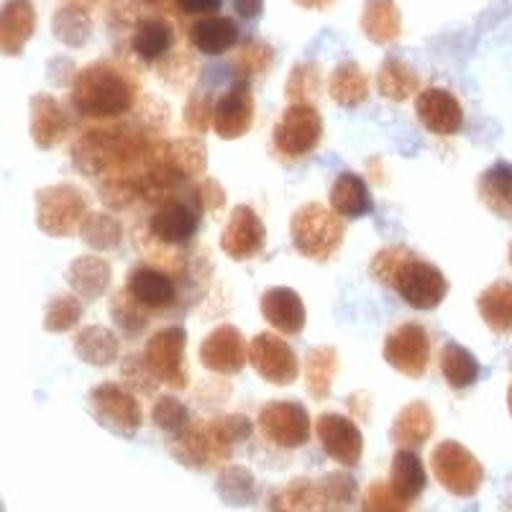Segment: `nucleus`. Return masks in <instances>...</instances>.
I'll use <instances>...</instances> for the list:
<instances>
[{
    "label": "nucleus",
    "mask_w": 512,
    "mask_h": 512,
    "mask_svg": "<svg viewBox=\"0 0 512 512\" xmlns=\"http://www.w3.org/2000/svg\"><path fill=\"white\" fill-rule=\"evenodd\" d=\"M254 123V98L249 82H236L213 108V128L221 139H239Z\"/></svg>",
    "instance_id": "nucleus-15"
},
{
    "label": "nucleus",
    "mask_w": 512,
    "mask_h": 512,
    "mask_svg": "<svg viewBox=\"0 0 512 512\" xmlns=\"http://www.w3.org/2000/svg\"><path fill=\"white\" fill-rule=\"evenodd\" d=\"M441 372L448 387L454 390H466L479 379V361L477 356L461 344H446L441 354Z\"/></svg>",
    "instance_id": "nucleus-29"
},
{
    "label": "nucleus",
    "mask_w": 512,
    "mask_h": 512,
    "mask_svg": "<svg viewBox=\"0 0 512 512\" xmlns=\"http://www.w3.org/2000/svg\"><path fill=\"white\" fill-rule=\"evenodd\" d=\"M297 6L303 8H310V11H326V8H331L336 0H295Z\"/></svg>",
    "instance_id": "nucleus-44"
},
{
    "label": "nucleus",
    "mask_w": 512,
    "mask_h": 512,
    "mask_svg": "<svg viewBox=\"0 0 512 512\" xmlns=\"http://www.w3.org/2000/svg\"><path fill=\"white\" fill-rule=\"evenodd\" d=\"M233 8H236V13H239L241 18L251 21V18H256L262 13L264 0H233Z\"/></svg>",
    "instance_id": "nucleus-43"
},
{
    "label": "nucleus",
    "mask_w": 512,
    "mask_h": 512,
    "mask_svg": "<svg viewBox=\"0 0 512 512\" xmlns=\"http://www.w3.org/2000/svg\"><path fill=\"white\" fill-rule=\"evenodd\" d=\"M372 272L379 282L395 287L402 303L415 310L438 308L448 292V282L441 269L405 249L379 251Z\"/></svg>",
    "instance_id": "nucleus-1"
},
{
    "label": "nucleus",
    "mask_w": 512,
    "mask_h": 512,
    "mask_svg": "<svg viewBox=\"0 0 512 512\" xmlns=\"http://www.w3.org/2000/svg\"><path fill=\"white\" fill-rule=\"evenodd\" d=\"M479 198L495 216L512 218V164L497 162L479 180Z\"/></svg>",
    "instance_id": "nucleus-26"
},
{
    "label": "nucleus",
    "mask_w": 512,
    "mask_h": 512,
    "mask_svg": "<svg viewBox=\"0 0 512 512\" xmlns=\"http://www.w3.org/2000/svg\"><path fill=\"white\" fill-rule=\"evenodd\" d=\"M292 241L303 256L315 262H326L344 241V226L326 205H303L292 216Z\"/></svg>",
    "instance_id": "nucleus-3"
},
{
    "label": "nucleus",
    "mask_w": 512,
    "mask_h": 512,
    "mask_svg": "<svg viewBox=\"0 0 512 512\" xmlns=\"http://www.w3.org/2000/svg\"><path fill=\"white\" fill-rule=\"evenodd\" d=\"M379 93L390 100H408L410 95L418 93L420 77L410 70L408 64L400 59H387L379 70Z\"/></svg>",
    "instance_id": "nucleus-32"
},
{
    "label": "nucleus",
    "mask_w": 512,
    "mask_h": 512,
    "mask_svg": "<svg viewBox=\"0 0 512 512\" xmlns=\"http://www.w3.org/2000/svg\"><path fill=\"white\" fill-rule=\"evenodd\" d=\"M185 344L187 333L182 328L172 326L154 333V338L146 346V367L159 382L169 387H187V369H185Z\"/></svg>",
    "instance_id": "nucleus-7"
},
{
    "label": "nucleus",
    "mask_w": 512,
    "mask_h": 512,
    "mask_svg": "<svg viewBox=\"0 0 512 512\" xmlns=\"http://www.w3.org/2000/svg\"><path fill=\"white\" fill-rule=\"evenodd\" d=\"M90 400H93L95 418L100 425L111 428L118 436H134L136 428L141 425V410L136 397L126 387L113 382L98 384L90 392Z\"/></svg>",
    "instance_id": "nucleus-8"
},
{
    "label": "nucleus",
    "mask_w": 512,
    "mask_h": 512,
    "mask_svg": "<svg viewBox=\"0 0 512 512\" xmlns=\"http://www.w3.org/2000/svg\"><path fill=\"white\" fill-rule=\"evenodd\" d=\"M54 31L57 39H62L70 47H80L82 41H88L90 36V16L82 8H59L54 16Z\"/></svg>",
    "instance_id": "nucleus-36"
},
{
    "label": "nucleus",
    "mask_w": 512,
    "mask_h": 512,
    "mask_svg": "<svg viewBox=\"0 0 512 512\" xmlns=\"http://www.w3.org/2000/svg\"><path fill=\"white\" fill-rule=\"evenodd\" d=\"M361 29L374 44L395 41L402 31V18L395 0H367L361 13Z\"/></svg>",
    "instance_id": "nucleus-25"
},
{
    "label": "nucleus",
    "mask_w": 512,
    "mask_h": 512,
    "mask_svg": "<svg viewBox=\"0 0 512 512\" xmlns=\"http://www.w3.org/2000/svg\"><path fill=\"white\" fill-rule=\"evenodd\" d=\"M433 433V415L423 402H413L397 415V423L392 428V436L397 443H425V438Z\"/></svg>",
    "instance_id": "nucleus-34"
},
{
    "label": "nucleus",
    "mask_w": 512,
    "mask_h": 512,
    "mask_svg": "<svg viewBox=\"0 0 512 512\" xmlns=\"http://www.w3.org/2000/svg\"><path fill=\"white\" fill-rule=\"evenodd\" d=\"M331 98L344 108H356L367 100L369 95V80L364 75L359 64H338L333 70L331 82H328Z\"/></svg>",
    "instance_id": "nucleus-28"
},
{
    "label": "nucleus",
    "mask_w": 512,
    "mask_h": 512,
    "mask_svg": "<svg viewBox=\"0 0 512 512\" xmlns=\"http://www.w3.org/2000/svg\"><path fill=\"white\" fill-rule=\"evenodd\" d=\"M425 487L423 464L410 451H397L392 461V492L397 500H415Z\"/></svg>",
    "instance_id": "nucleus-31"
},
{
    "label": "nucleus",
    "mask_w": 512,
    "mask_h": 512,
    "mask_svg": "<svg viewBox=\"0 0 512 512\" xmlns=\"http://www.w3.org/2000/svg\"><path fill=\"white\" fill-rule=\"evenodd\" d=\"M262 315L277 331L297 336L305 328V305L290 287H272L262 295Z\"/></svg>",
    "instance_id": "nucleus-19"
},
{
    "label": "nucleus",
    "mask_w": 512,
    "mask_h": 512,
    "mask_svg": "<svg viewBox=\"0 0 512 512\" xmlns=\"http://www.w3.org/2000/svg\"><path fill=\"white\" fill-rule=\"evenodd\" d=\"M126 292L146 310H167L177 303V287L172 277L154 267H136L128 277Z\"/></svg>",
    "instance_id": "nucleus-18"
},
{
    "label": "nucleus",
    "mask_w": 512,
    "mask_h": 512,
    "mask_svg": "<svg viewBox=\"0 0 512 512\" xmlns=\"http://www.w3.org/2000/svg\"><path fill=\"white\" fill-rule=\"evenodd\" d=\"M331 205L338 216L361 218L372 210L369 187L354 172H341L331 187Z\"/></svg>",
    "instance_id": "nucleus-27"
},
{
    "label": "nucleus",
    "mask_w": 512,
    "mask_h": 512,
    "mask_svg": "<svg viewBox=\"0 0 512 512\" xmlns=\"http://www.w3.org/2000/svg\"><path fill=\"white\" fill-rule=\"evenodd\" d=\"M190 41L198 52L218 57L239 44V26L226 16H203L190 26Z\"/></svg>",
    "instance_id": "nucleus-20"
},
{
    "label": "nucleus",
    "mask_w": 512,
    "mask_h": 512,
    "mask_svg": "<svg viewBox=\"0 0 512 512\" xmlns=\"http://www.w3.org/2000/svg\"><path fill=\"white\" fill-rule=\"evenodd\" d=\"M175 44V29L169 24L167 18H144L136 24L134 39H131V47H134L136 57L144 59V62L154 64L162 57H167L169 49Z\"/></svg>",
    "instance_id": "nucleus-23"
},
{
    "label": "nucleus",
    "mask_w": 512,
    "mask_h": 512,
    "mask_svg": "<svg viewBox=\"0 0 512 512\" xmlns=\"http://www.w3.org/2000/svg\"><path fill=\"white\" fill-rule=\"evenodd\" d=\"M384 361L410 379H420L431 364V336L418 323H402L384 341Z\"/></svg>",
    "instance_id": "nucleus-5"
},
{
    "label": "nucleus",
    "mask_w": 512,
    "mask_h": 512,
    "mask_svg": "<svg viewBox=\"0 0 512 512\" xmlns=\"http://www.w3.org/2000/svg\"><path fill=\"white\" fill-rule=\"evenodd\" d=\"M315 88H318V67L315 64H300V67H295L292 80L287 82V93L292 98H300V95L315 93Z\"/></svg>",
    "instance_id": "nucleus-39"
},
{
    "label": "nucleus",
    "mask_w": 512,
    "mask_h": 512,
    "mask_svg": "<svg viewBox=\"0 0 512 512\" xmlns=\"http://www.w3.org/2000/svg\"><path fill=\"white\" fill-rule=\"evenodd\" d=\"M338 361L336 351L328 349V346H320V349H313L308 354V367H305V382H308L310 395L323 400V397L331 392L333 377H336Z\"/></svg>",
    "instance_id": "nucleus-35"
},
{
    "label": "nucleus",
    "mask_w": 512,
    "mask_h": 512,
    "mask_svg": "<svg viewBox=\"0 0 512 512\" xmlns=\"http://www.w3.org/2000/svg\"><path fill=\"white\" fill-rule=\"evenodd\" d=\"M136 88L131 77L108 62L90 64L72 85V105L85 118H116L131 111Z\"/></svg>",
    "instance_id": "nucleus-2"
},
{
    "label": "nucleus",
    "mask_w": 512,
    "mask_h": 512,
    "mask_svg": "<svg viewBox=\"0 0 512 512\" xmlns=\"http://www.w3.org/2000/svg\"><path fill=\"white\" fill-rule=\"evenodd\" d=\"M67 128H70V121H67V113L57 100L49 98V95H36L31 100V134H34L36 144L49 149L59 139H64Z\"/></svg>",
    "instance_id": "nucleus-21"
},
{
    "label": "nucleus",
    "mask_w": 512,
    "mask_h": 512,
    "mask_svg": "<svg viewBox=\"0 0 512 512\" xmlns=\"http://www.w3.org/2000/svg\"><path fill=\"white\" fill-rule=\"evenodd\" d=\"M320 136H323V121L308 103L290 105L282 113L280 123L274 126V146L292 159L308 157L310 152H315Z\"/></svg>",
    "instance_id": "nucleus-4"
},
{
    "label": "nucleus",
    "mask_w": 512,
    "mask_h": 512,
    "mask_svg": "<svg viewBox=\"0 0 512 512\" xmlns=\"http://www.w3.org/2000/svg\"><path fill=\"white\" fill-rule=\"evenodd\" d=\"M154 423L167 433H182L187 428V408L175 397H162L154 405Z\"/></svg>",
    "instance_id": "nucleus-38"
},
{
    "label": "nucleus",
    "mask_w": 512,
    "mask_h": 512,
    "mask_svg": "<svg viewBox=\"0 0 512 512\" xmlns=\"http://www.w3.org/2000/svg\"><path fill=\"white\" fill-rule=\"evenodd\" d=\"M200 216L187 203L169 200L157 210L149 221V231L157 241L169 246H182L198 233Z\"/></svg>",
    "instance_id": "nucleus-17"
},
{
    "label": "nucleus",
    "mask_w": 512,
    "mask_h": 512,
    "mask_svg": "<svg viewBox=\"0 0 512 512\" xmlns=\"http://www.w3.org/2000/svg\"><path fill=\"white\" fill-rule=\"evenodd\" d=\"M85 200L70 185L47 187L39 192V228L52 236H67L82 223Z\"/></svg>",
    "instance_id": "nucleus-10"
},
{
    "label": "nucleus",
    "mask_w": 512,
    "mask_h": 512,
    "mask_svg": "<svg viewBox=\"0 0 512 512\" xmlns=\"http://www.w3.org/2000/svg\"><path fill=\"white\" fill-rule=\"evenodd\" d=\"M264 239H267V231H264L259 216L249 205H239V208H233L231 218L223 228L221 249L231 259L241 262V259H251L259 254L264 249Z\"/></svg>",
    "instance_id": "nucleus-13"
},
{
    "label": "nucleus",
    "mask_w": 512,
    "mask_h": 512,
    "mask_svg": "<svg viewBox=\"0 0 512 512\" xmlns=\"http://www.w3.org/2000/svg\"><path fill=\"white\" fill-rule=\"evenodd\" d=\"M111 282V267L103 262V259H95V256H85V259H77L70 267V285L80 292L82 297H98L100 292L108 287Z\"/></svg>",
    "instance_id": "nucleus-33"
},
{
    "label": "nucleus",
    "mask_w": 512,
    "mask_h": 512,
    "mask_svg": "<svg viewBox=\"0 0 512 512\" xmlns=\"http://www.w3.org/2000/svg\"><path fill=\"white\" fill-rule=\"evenodd\" d=\"M510 264H512V244H510Z\"/></svg>",
    "instance_id": "nucleus-46"
},
{
    "label": "nucleus",
    "mask_w": 512,
    "mask_h": 512,
    "mask_svg": "<svg viewBox=\"0 0 512 512\" xmlns=\"http://www.w3.org/2000/svg\"><path fill=\"white\" fill-rule=\"evenodd\" d=\"M392 497L384 492V487H374L372 495L367 497V512H402L400 505H397V500L392 502V505H387Z\"/></svg>",
    "instance_id": "nucleus-42"
},
{
    "label": "nucleus",
    "mask_w": 512,
    "mask_h": 512,
    "mask_svg": "<svg viewBox=\"0 0 512 512\" xmlns=\"http://www.w3.org/2000/svg\"><path fill=\"white\" fill-rule=\"evenodd\" d=\"M203 367L216 374H239L249 361V349L236 326H218L200 346Z\"/></svg>",
    "instance_id": "nucleus-12"
},
{
    "label": "nucleus",
    "mask_w": 512,
    "mask_h": 512,
    "mask_svg": "<svg viewBox=\"0 0 512 512\" xmlns=\"http://www.w3.org/2000/svg\"><path fill=\"white\" fill-rule=\"evenodd\" d=\"M420 123L436 136H454L464 126V111L459 100L443 88H428L415 100Z\"/></svg>",
    "instance_id": "nucleus-14"
},
{
    "label": "nucleus",
    "mask_w": 512,
    "mask_h": 512,
    "mask_svg": "<svg viewBox=\"0 0 512 512\" xmlns=\"http://www.w3.org/2000/svg\"><path fill=\"white\" fill-rule=\"evenodd\" d=\"M318 438L326 448V454L338 464L354 466L361 459V433L344 415H320Z\"/></svg>",
    "instance_id": "nucleus-16"
},
{
    "label": "nucleus",
    "mask_w": 512,
    "mask_h": 512,
    "mask_svg": "<svg viewBox=\"0 0 512 512\" xmlns=\"http://www.w3.org/2000/svg\"><path fill=\"white\" fill-rule=\"evenodd\" d=\"M507 410H510L512 415V384H510V390H507Z\"/></svg>",
    "instance_id": "nucleus-45"
},
{
    "label": "nucleus",
    "mask_w": 512,
    "mask_h": 512,
    "mask_svg": "<svg viewBox=\"0 0 512 512\" xmlns=\"http://www.w3.org/2000/svg\"><path fill=\"white\" fill-rule=\"evenodd\" d=\"M259 428H262L264 438L277 446L297 448L310 436V415L300 402H269L259 413Z\"/></svg>",
    "instance_id": "nucleus-9"
},
{
    "label": "nucleus",
    "mask_w": 512,
    "mask_h": 512,
    "mask_svg": "<svg viewBox=\"0 0 512 512\" xmlns=\"http://www.w3.org/2000/svg\"><path fill=\"white\" fill-rule=\"evenodd\" d=\"M175 6L177 11L187 13V16H216L223 0H175Z\"/></svg>",
    "instance_id": "nucleus-41"
},
{
    "label": "nucleus",
    "mask_w": 512,
    "mask_h": 512,
    "mask_svg": "<svg viewBox=\"0 0 512 512\" xmlns=\"http://www.w3.org/2000/svg\"><path fill=\"white\" fill-rule=\"evenodd\" d=\"M36 13L31 0H8L0 18V44L6 54H18L34 34Z\"/></svg>",
    "instance_id": "nucleus-22"
},
{
    "label": "nucleus",
    "mask_w": 512,
    "mask_h": 512,
    "mask_svg": "<svg viewBox=\"0 0 512 512\" xmlns=\"http://www.w3.org/2000/svg\"><path fill=\"white\" fill-rule=\"evenodd\" d=\"M479 315H482L484 326L497 336L512 333V282L497 280L479 295L477 300Z\"/></svg>",
    "instance_id": "nucleus-24"
},
{
    "label": "nucleus",
    "mask_w": 512,
    "mask_h": 512,
    "mask_svg": "<svg viewBox=\"0 0 512 512\" xmlns=\"http://www.w3.org/2000/svg\"><path fill=\"white\" fill-rule=\"evenodd\" d=\"M82 315V305L77 297L64 295L57 297L47 310V328L49 331H70Z\"/></svg>",
    "instance_id": "nucleus-37"
},
{
    "label": "nucleus",
    "mask_w": 512,
    "mask_h": 512,
    "mask_svg": "<svg viewBox=\"0 0 512 512\" xmlns=\"http://www.w3.org/2000/svg\"><path fill=\"white\" fill-rule=\"evenodd\" d=\"M269 62H272V49L264 47V44H254V47L244 49V57H241L246 72H262L264 67H269Z\"/></svg>",
    "instance_id": "nucleus-40"
},
{
    "label": "nucleus",
    "mask_w": 512,
    "mask_h": 512,
    "mask_svg": "<svg viewBox=\"0 0 512 512\" xmlns=\"http://www.w3.org/2000/svg\"><path fill=\"white\" fill-rule=\"evenodd\" d=\"M75 351L82 361L95 364V367H108L118 356V341L108 328L90 326L77 336Z\"/></svg>",
    "instance_id": "nucleus-30"
},
{
    "label": "nucleus",
    "mask_w": 512,
    "mask_h": 512,
    "mask_svg": "<svg viewBox=\"0 0 512 512\" xmlns=\"http://www.w3.org/2000/svg\"><path fill=\"white\" fill-rule=\"evenodd\" d=\"M249 361L256 374L272 384H292L297 379V356L287 341L274 333H259L249 344Z\"/></svg>",
    "instance_id": "nucleus-11"
},
{
    "label": "nucleus",
    "mask_w": 512,
    "mask_h": 512,
    "mask_svg": "<svg viewBox=\"0 0 512 512\" xmlns=\"http://www.w3.org/2000/svg\"><path fill=\"white\" fill-rule=\"evenodd\" d=\"M433 472L441 479L446 489H451L454 495L469 497L474 495L482 484V464L472 451H466L461 443L446 441L433 451Z\"/></svg>",
    "instance_id": "nucleus-6"
}]
</instances>
